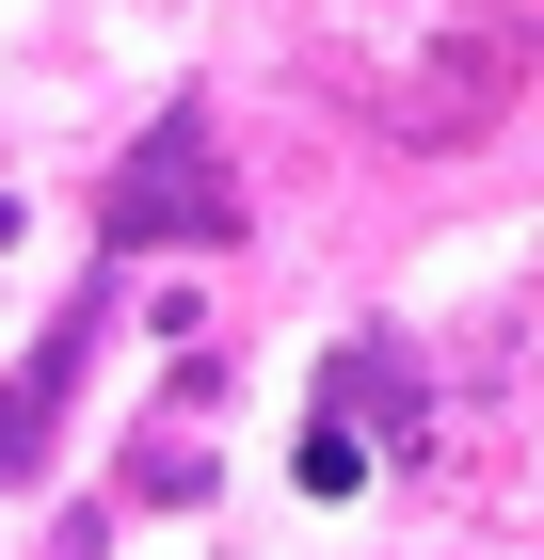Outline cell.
<instances>
[{
	"mask_svg": "<svg viewBox=\"0 0 544 560\" xmlns=\"http://www.w3.org/2000/svg\"><path fill=\"white\" fill-rule=\"evenodd\" d=\"M161 241H241V192H224V129L176 96L161 129L113 161V192H96V257H161Z\"/></svg>",
	"mask_w": 544,
	"mask_h": 560,
	"instance_id": "6da1fadb",
	"label": "cell"
},
{
	"mask_svg": "<svg viewBox=\"0 0 544 560\" xmlns=\"http://www.w3.org/2000/svg\"><path fill=\"white\" fill-rule=\"evenodd\" d=\"M96 320H113V257H96L81 289H65V320L0 369V480H33V465H48V432H65V400H81V369H96Z\"/></svg>",
	"mask_w": 544,
	"mask_h": 560,
	"instance_id": "3957f363",
	"label": "cell"
},
{
	"mask_svg": "<svg viewBox=\"0 0 544 560\" xmlns=\"http://www.w3.org/2000/svg\"><path fill=\"white\" fill-rule=\"evenodd\" d=\"M401 432H417V352H401V337H352L321 369V400H304V497H352Z\"/></svg>",
	"mask_w": 544,
	"mask_h": 560,
	"instance_id": "7a4b0ae2",
	"label": "cell"
},
{
	"mask_svg": "<svg viewBox=\"0 0 544 560\" xmlns=\"http://www.w3.org/2000/svg\"><path fill=\"white\" fill-rule=\"evenodd\" d=\"M0 241H16V192H0Z\"/></svg>",
	"mask_w": 544,
	"mask_h": 560,
	"instance_id": "5b68a950",
	"label": "cell"
},
{
	"mask_svg": "<svg viewBox=\"0 0 544 560\" xmlns=\"http://www.w3.org/2000/svg\"><path fill=\"white\" fill-rule=\"evenodd\" d=\"M33 560H113V513H65V528H48Z\"/></svg>",
	"mask_w": 544,
	"mask_h": 560,
	"instance_id": "277c9868",
	"label": "cell"
}]
</instances>
